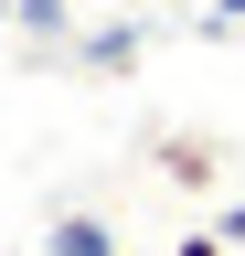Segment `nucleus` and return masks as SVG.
Returning <instances> with one entry per match:
<instances>
[{"mask_svg":"<svg viewBox=\"0 0 245 256\" xmlns=\"http://www.w3.org/2000/svg\"><path fill=\"white\" fill-rule=\"evenodd\" d=\"M213 235H224V246L245 256V203H224V214H213Z\"/></svg>","mask_w":245,"mask_h":256,"instance_id":"6","label":"nucleus"},{"mask_svg":"<svg viewBox=\"0 0 245 256\" xmlns=\"http://www.w3.org/2000/svg\"><path fill=\"white\" fill-rule=\"evenodd\" d=\"M43 256H117V224L75 203V214H53V224H43Z\"/></svg>","mask_w":245,"mask_h":256,"instance_id":"1","label":"nucleus"},{"mask_svg":"<svg viewBox=\"0 0 245 256\" xmlns=\"http://www.w3.org/2000/svg\"><path fill=\"white\" fill-rule=\"evenodd\" d=\"M160 160H171V182H213V150H203V139H171Z\"/></svg>","mask_w":245,"mask_h":256,"instance_id":"4","label":"nucleus"},{"mask_svg":"<svg viewBox=\"0 0 245 256\" xmlns=\"http://www.w3.org/2000/svg\"><path fill=\"white\" fill-rule=\"evenodd\" d=\"M245 22V0H203V32H235Z\"/></svg>","mask_w":245,"mask_h":256,"instance_id":"5","label":"nucleus"},{"mask_svg":"<svg viewBox=\"0 0 245 256\" xmlns=\"http://www.w3.org/2000/svg\"><path fill=\"white\" fill-rule=\"evenodd\" d=\"M171 256H235V246H224V235H181Z\"/></svg>","mask_w":245,"mask_h":256,"instance_id":"7","label":"nucleus"},{"mask_svg":"<svg viewBox=\"0 0 245 256\" xmlns=\"http://www.w3.org/2000/svg\"><path fill=\"white\" fill-rule=\"evenodd\" d=\"M139 54H149V22H107V32H85V64H96V75H128Z\"/></svg>","mask_w":245,"mask_h":256,"instance_id":"2","label":"nucleus"},{"mask_svg":"<svg viewBox=\"0 0 245 256\" xmlns=\"http://www.w3.org/2000/svg\"><path fill=\"white\" fill-rule=\"evenodd\" d=\"M11 32H32V43H64V32H75V0H11Z\"/></svg>","mask_w":245,"mask_h":256,"instance_id":"3","label":"nucleus"}]
</instances>
